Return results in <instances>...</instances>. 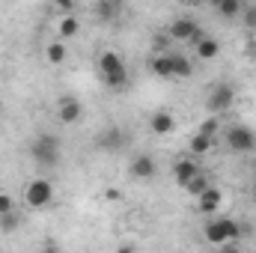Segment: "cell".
Returning a JSON list of instances; mask_svg holds the SVG:
<instances>
[{
    "instance_id": "d6986e66",
    "label": "cell",
    "mask_w": 256,
    "mask_h": 253,
    "mask_svg": "<svg viewBox=\"0 0 256 253\" xmlns=\"http://www.w3.org/2000/svg\"><path fill=\"white\" fill-rule=\"evenodd\" d=\"M80 30V21L74 18V15H66L63 21H60V27H57V33H60V39H72L74 33Z\"/></svg>"
},
{
    "instance_id": "52a82bcc",
    "label": "cell",
    "mask_w": 256,
    "mask_h": 253,
    "mask_svg": "<svg viewBox=\"0 0 256 253\" xmlns=\"http://www.w3.org/2000/svg\"><path fill=\"white\" fill-rule=\"evenodd\" d=\"M80 116H84V104H80V98H74V96H63V98L57 102V120H60L63 126H74V122H80Z\"/></svg>"
},
{
    "instance_id": "4fadbf2b",
    "label": "cell",
    "mask_w": 256,
    "mask_h": 253,
    "mask_svg": "<svg viewBox=\"0 0 256 253\" xmlns=\"http://www.w3.org/2000/svg\"><path fill=\"white\" fill-rule=\"evenodd\" d=\"M149 128H152V134L164 137V134H170V131L176 128V116H173L170 110H155V114L149 116Z\"/></svg>"
},
{
    "instance_id": "6da1fadb",
    "label": "cell",
    "mask_w": 256,
    "mask_h": 253,
    "mask_svg": "<svg viewBox=\"0 0 256 253\" xmlns=\"http://www.w3.org/2000/svg\"><path fill=\"white\" fill-rule=\"evenodd\" d=\"M60 152H63V143L54 134H36L30 140V158L36 164H42V167H57L60 164Z\"/></svg>"
},
{
    "instance_id": "5b68a950",
    "label": "cell",
    "mask_w": 256,
    "mask_h": 253,
    "mask_svg": "<svg viewBox=\"0 0 256 253\" xmlns=\"http://www.w3.org/2000/svg\"><path fill=\"white\" fill-rule=\"evenodd\" d=\"M236 102V86L232 84H214L208 98H206V110L208 114H220V110H230Z\"/></svg>"
},
{
    "instance_id": "e0dca14e",
    "label": "cell",
    "mask_w": 256,
    "mask_h": 253,
    "mask_svg": "<svg viewBox=\"0 0 256 253\" xmlns=\"http://www.w3.org/2000/svg\"><path fill=\"white\" fill-rule=\"evenodd\" d=\"M218 54H220V45H218L214 39L202 36V39L196 42V57H200V60H214Z\"/></svg>"
},
{
    "instance_id": "83f0119b",
    "label": "cell",
    "mask_w": 256,
    "mask_h": 253,
    "mask_svg": "<svg viewBox=\"0 0 256 253\" xmlns=\"http://www.w3.org/2000/svg\"><path fill=\"white\" fill-rule=\"evenodd\" d=\"M57 3V9H72L74 6V0H54Z\"/></svg>"
},
{
    "instance_id": "cb8c5ba5",
    "label": "cell",
    "mask_w": 256,
    "mask_h": 253,
    "mask_svg": "<svg viewBox=\"0 0 256 253\" xmlns=\"http://www.w3.org/2000/svg\"><path fill=\"white\" fill-rule=\"evenodd\" d=\"M196 131H202V134H208V137H214V134L220 131V120H218V114H212L208 120H202V122H200V128H196Z\"/></svg>"
},
{
    "instance_id": "ac0fdd59",
    "label": "cell",
    "mask_w": 256,
    "mask_h": 253,
    "mask_svg": "<svg viewBox=\"0 0 256 253\" xmlns=\"http://www.w3.org/2000/svg\"><path fill=\"white\" fill-rule=\"evenodd\" d=\"M212 140H214V137H208V134L196 131V134L191 137V155H206V152L212 149Z\"/></svg>"
},
{
    "instance_id": "5bb4252c",
    "label": "cell",
    "mask_w": 256,
    "mask_h": 253,
    "mask_svg": "<svg viewBox=\"0 0 256 253\" xmlns=\"http://www.w3.org/2000/svg\"><path fill=\"white\" fill-rule=\"evenodd\" d=\"M149 68H152V74H158V78H173L170 54H155V57L149 60Z\"/></svg>"
},
{
    "instance_id": "2e32d148",
    "label": "cell",
    "mask_w": 256,
    "mask_h": 253,
    "mask_svg": "<svg viewBox=\"0 0 256 253\" xmlns=\"http://www.w3.org/2000/svg\"><path fill=\"white\" fill-rule=\"evenodd\" d=\"M170 63H173V78H191L194 74V63L185 54H170Z\"/></svg>"
},
{
    "instance_id": "7402d4cb",
    "label": "cell",
    "mask_w": 256,
    "mask_h": 253,
    "mask_svg": "<svg viewBox=\"0 0 256 253\" xmlns=\"http://www.w3.org/2000/svg\"><path fill=\"white\" fill-rule=\"evenodd\" d=\"M206 188H208V176H202V173H196V176H194L191 182L185 185V190H188L191 196H200V194H202Z\"/></svg>"
},
{
    "instance_id": "8992f818",
    "label": "cell",
    "mask_w": 256,
    "mask_h": 253,
    "mask_svg": "<svg viewBox=\"0 0 256 253\" xmlns=\"http://www.w3.org/2000/svg\"><path fill=\"white\" fill-rule=\"evenodd\" d=\"M24 200H27V206H33V208L51 206V200H54L51 182H48V179H33V182L27 185V190H24Z\"/></svg>"
},
{
    "instance_id": "44dd1931",
    "label": "cell",
    "mask_w": 256,
    "mask_h": 253,
    "mask_svg": "<svg viewBox=\"0 0 256 253\" xmlns=\"http://www.w3.org/2000/svg\"><path fill=\"white\" fill-rule=\"evenodd\" d=\"M98 146H102V149H120V146H122V134H120L116 128H110V131H104V134L98 137Z\"/></svg>"
},
{
    "instance_id": "d4e9b609",
    "label": "cell",
    "mask_w": 256,
    "mask_h": 253,
    "mask_svg": "<svg viewBox=\"0 0 256 253\" xmlns=\"http://www.w3.org/2000/svg\"><path fill=\"white\" fill-rule=\"evenodd\" d=\"M18 220H21V218H18L15 212H6V214H0V230H3V232H15Z\"/></svg>"
},
{
    "instance_id": "f546056e",
    "label": "cell",
    "mask_w": 256,
    "mask_h": 253,
    "mask_svg": "<svg viewBox=\"0 0 256 253\" xmlns=\"http://www.w3.org/2000/svg\"><path fill=\"white\" fill-rule=\"evenodd\" d=\"M0 114H3V102H0Z\"/></svg>"
},
{
    "instance_id": "4316f807",
    "label": "cell",
    "mask_w": 256,
    "mask_h": 253,
    "mask_svg": "<svg viewBox=\"0 0 256 253\" xmlns=\"http://www.w3.org/2000/svg\"><path fill=\"white\" fill-rule=\"evenodd\" d=\"M170 42H173V39H170V33H158V36H155V48H158V51H164Z\"/></svg>"
},
{
    "instance_id": "484cf974",
    "label": "cell",
    "mask_w": 256,
    "mask_h": 253,
    "mask_svg": "<svg viewBox=\"0 0 256 253\" xmlns=\"http://www.w3.org/2000/svg\"><path fill=\"white\" fill-rule=\"evenodd\" d=\"M6 212H15V200L9 194H0V214H6Z\"/></svg>"
},
{
    "instance_id": "9a60e30c",
    "label": "cell",
    "mask_w": 256,
    "mask_h": 253,
    "mask_svg": "<svg viewBox=\"0 0 256 253\" xmlns=\"http://www.w3.org/2000/svg\"><path fill=\"white\" fill-rule=\"evenodd\" d=\"M242 0H218L214 3V9H218V15L220 18H226V21H232V18H238L242 15Z\"/></svg>"
},
{
    "instance_id": "7c38bea8",
    "label": "cell",
    "mask_w": 256,
    "mask_h": 253,
    "mask_svg": "<svg viewBox=\"0 0 256 253\" xmlns=\"http://www.w3.org/2000/svg\"><path fill=\"white\" fill-rule=\"evenodd\" d=\"M220 202H224V194H220L218 188H212V185H208V188L196 196V212L212 214V212H218V208H220Z\"/></svg>"
},
{
    "instance_id": "3957f363",
    "label": "cell",
    "mask_w": 256,
    "mask_h": 253,
    "mask_svg": "<svg viewBox=\"0 0 256 253\" xmlns=\"http://www.w3.org/2000/svg\"><path fill=\"white\" fill-rule=\"evenodd\" d=\"M238 236H242V226H238L236 220H230V218H214V220L206 224V242H208V244L224 248V244L236 242Z\"/></svg>"
},
{
    "instance_id": "603a6c76",
    "label": "cell",
    "mask_w": 256,
    "mask_h": 253,
    "mask_svg": "<svg viewBox=\"0 0 256 253\" xmlns=\"http://www.w3.org/2000/svg\"><path fill=\"white\" fill-rule=\"evenodd\" d=\"M238 18L244 21V30H256V3L242 6V15H238Z\"/></svg>"
},
{
    "instance_id": "8fae6325",
    "label": "cell",
    "mask_w": 256,
    "mask_h": 253,
    "mask_svg": "<svg viewBox=\"0 0 256 253\" xmlns=\"http://www.w3.org/2000/svg\"><path fill=\"white\" fill-rule=\"evenodd\" d=\"M196 173H200V164H196L194 158H179V161L173 164V179H176V185H182V188L191 182Z\"/></svg>"
},
{
    "instance_id": "9c48e42d",
    "label": "cell",
    "mask_w": 256,
    "mask_h": 253,
    "mask_svg": "<svg viewBox=\"0 0 256 253\" xmlns=\"http://www.w3.org/2000/svg\"><path fill=\"white\" fill-rule=\"evenodd\" d=\"M128 173H131L134 179L146 182V179H155V176H158V164H155V158H152V155H134V158H131Z\"/></svg>"
},
{
    "instance_id": "30bf717a",
    "label": "cell",
    "mask_w": 256,
    "mask_h": 253,
    "mask_svg": "<svg viewBox=\"0 0 256 253\" xmlns=\"http://www.w3.org/2000/svg\"><path fill=\"white\" fill-rule=\"evenodd\" d=\"M120 9H122V0H96L92 15H96L98 24H110V21L120 18Z\"/></svg>"
},
{
    "instance_id": "277c9868",
    "label": "cell",
    "mask_w": 256,
    "mask_h": 253,
    "mask_svg": "<svg viewBox=\"0 0 256 253\" xmlns=\"http://www.w3.org/2000/svg\"><path fill=\"white\" fill-rule=\"evenodd\" d=\"M224 137H226V146H230L232 152H238V155L256 149V134L248 126H230L224 131Z\"/></svg>"
},
{
    "instance_id": "ffe728a7",
    "label": "cell",
    "mask_w": 256,
    "mask_h": 253,
    "mask_svg": "<svg viewBox=\"0 0 256 253\" xmlns=\"http://www.w3.org/2000/svg\"><path fill=\"white\" fill-rule=\"evenodd\" d=\"M45 57H48V63H54V66H60V63H66V45L63 42H51L48 48H45Z\"/></svg>"
},
{
    "instance_id": "7a4b0ae2",
    "label": "cell",
    "mask_w": 256,
    "mask_h": 253,
    "mask_svg": "<svg viewBox=\"0 0 256 253\" xmlns=\"http://www.w3.org/2000/svg\"><path fill=\"white\" fill-rule=\"evenodd\" d=\"M98 72L104 78V86H110V90H126L128 86V68L116 51H104L98 57Z\"/></svg>"
},
{
    "instance_id": "f1b7e54d",
    "label": "cell",
    "mask_w": 256,
    "mask_h": 253,
    "mask_svg": "<svg viewBox=\"0 0 256 253\" xmlns=\"http://www.w3.org/2000/svg\"><path fill=\"white\" fill-rule=\"evenodd\" d=\"M254 196H256V182H254Z\"/></svg>"
},
{
    "instance_id": "ba28073f",
    "label": "cell",
    "mask_w": 256,
    "mask_h": 253,
    "mask_svg": "<svg viewBox=\"0 0 256 253\" xmlns=\"http://www.w3.org/2000/svg\"><path fill=\"white\" fill-rule=\"evenodd\" d=\"M167 33H170L173 42H196V39L202 36V30L194 24L191 18H179V21H173Z\"/></svg>"
}]
</instances>
